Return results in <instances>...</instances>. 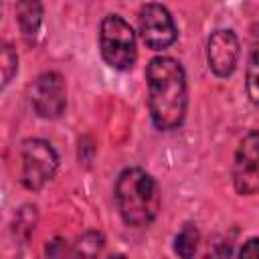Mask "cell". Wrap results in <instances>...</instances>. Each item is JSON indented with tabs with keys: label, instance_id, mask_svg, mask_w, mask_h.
I'll return each mask as SVG.
<instances>
[{
	"label": "cell",
	"instance_id": "obj_8",
	"mask_svg": "<svg viewBox=\"0 0 259 259\" xmlns=\"http://www.w3.org/2000/svg\"><path fill=\"white\" fill-rule=\"evenodd\" d=\"M206 61L217 77H229L239 61V38L233 30H214L206 42Z\"/></svg>",
	"mask_w": 259,
	"mask_h": 259
},
{
	"label": "cell",
	"instance_id": "obj_7",
	"mask_svg": "<svg viewBox=\"0 0 259 259\" xmlns=\"http://www.w3.org/2000/svg\"><path fill=\"white\" fill-rule=\"evenodd\" d=\"M30 103L36 115L45 119H55L65 111L67 89L59 73H42L34 79L30 87Z\"/></svg>",
	"mask_w": 259,
	"mask_h": 259
},
{
	"label": "cell",
	"instance_id": "obj_12",
	"mask_svg": "<svg viewBox=\"0 0 259 259\" xmlns=\"http://www.w3.org/2000/svg\"><path fill=\"white\" fill-rule=\"evenodd\" d=\"M101 245H103V237L99 233L93 231L85 233L73 249V259H95L97 253L101 251Z\"/></svg>",
	"mask_w": 259,
	"mask_h": 259
},
{
	"label": "cell",
	"instance_id": "obj_2",
	"mask_svg": "<svg viewBox=\"0 0 259 259\" xmlns=\"http://www.w3.org/2000/svg\"><path fill=\"white\" fill-rule=\"evenodd\" d=\"M115 204L125 225L148 227L160 210L156 180L142 168H125L115 182Z\"/></svg>",
	"mask_w": 259,
	"mask_h": 259
},
{
	"label": "cell",
	"instance_id": "obj_13",
	"mask_svg": "<svg viewBox=\"0 0 259 259\" xmlns=\"http://www.w3.org/2000/svg\"><path fill=\"white\" fill-rule=\"evenodd\" d=\"M0 63H2V85H8L10 79L14 77L16 69H18V59L16 53L12 51V47L8 42H2V51H0Z\"/></svg>",
	"mask_w": 259,
	"mask_h": 259
},
{
	"label": "cell",
	"instance_id": "obj_14",
	"mask_svg": "<svg viewBox=\"0 0 259 259\" xmlns=\"http://www.w3.org/2000/svg\"><path fill=\"white\" fill-rule=\"evenodd\" d=\"M239 259H259V237L249 239V241L241 247Z\"/></svg>",
	"mask_w": 259,
	"mask_h": 259
},
{
	"label": "cell",
	"instance_id": "obj_11",
	"mask_svg": "<svg viewBox=\"0 0 259 259\" xmlns=\"http://www.w3.org/2000/svg\"><path fill=\"white\" fill-rule=\"evenodd\" d=\"M245 85H247V95L249 99L259 105V40H255L249 61H247V75H245Z\"/></svg>",
	"mask_w": 259,
	"mask_h": 259
},
{
	"label": "cell",
	"instance_id": "obj_4",
	"mask_svg": "<svg viewBox=\"0 0 259 259\" xmlns=\"http://www.w3.org/2000/svg\"><path fill=\"white\" fill-rule=\"evenodd\" d=\"M20 160H22L20 182L28 190L42 188L55 176L59 166L57 152L45 140H26L20 148Z\"/></svg>",
	"mask_w": 259,
	"mask_h": 259
},
{
	"label": "cell",
	"instance_id": "obj_5",
	"mask_svg": "<svg viewBox=\"0 0 259 259\" xmlns=\"http://www.w3.org/2000/svg\"><path fill=\"white\" fill-rule=\"evenodd\" d=\"M138 28H140L142 40L152 51L168 49L176 40V34H178L174 18L168 12V8L162 6V4H154V2L144 4L140 8Z\"/></svg>",
	"mask_w": 259,
	"mask_h": 259
},
{
	"label": "cell",
	"instance_id": "obj_15",
	"mask_svg": "<svg viewBox=\"0 0 259 259\" xmlns=\"http://www.w3.org/2000/svg\"><path fill=\"white\" fill-rule=\"evenodd\" d=\"M65 253H67V247L61 239H55L53 243L47 245V257L49 259H65Z\"/></svg>",
	"mask_w": 259,
	"mask_h": 259
},
{
	"label": "cell",
	"instance_id": "obj_1",
	"mask_svg": "<svg viewBox=\"0 0 259 259\" xmlns=\"http://www.w3.org/2000/svg\"><path fill=\"white\" fill-rule=\"evenodd\" d=\"M148 107L158 130H176L186 115L188 89L182 65L172 57H156L146 69Z\"/></svg>",
	"mask_w": 259,
	"mask_h": 259
},
{
	"label": "cell",
	"instance_id": "obj_16",
	"mask_svg": "<svg viewBox=\"0 0 259 259\" xmlns=\"http://www.w3.org/2000/svg\"><path fill=\"white\" fill-rule=\"evenodd\" d=\"M109 259H123L121 255H113V257H109Z\"/></svg>",
	"mask_w": 259,
	"mask_h": 259
},
{
	"label": "cell",
	"instance_id": "obj_3",
	"mask_svg": "<svg viewBox=\"0 0 259 259\" xmlns=\"http://www.w3.org/2000/svg\"><path fill=\"white\" fill-rule=\"evenodd\" d=\"M99 49H101L103 61L117 71L132 69L138 59L136 34L132 30V26L117 14H109L101 20Z\"/></svg>",
	"mask_w": 259,
	"mask_h": 259
},
{
	"label": "cell",
	"instance_id": "obj_10",
	"mask_svg": "<svg viewBox=\"0 0 259 259\" xmlns=\"http://www.w3.org/2000/svg\"><path fill=\"white\" fill-rule=\"evenodd\" d=\"M198 229L192 223H186L180 233L174 239V251L180 255V259H194V253L198 249Z\"/></svg>",
	"mask_w": 259,
	"mask_h": 259
},
{
	"label": "cell",
	"instance_id": "obj_9",
	"mask_svg": "<svg viewBox=\"0 0 259 259\" xmlns=\"http://www.w3.org/2000/svg\"><path fill=\"white\" fill-rule=\"evenodd\" d=\"M16 20L22 30V36L28 42L34 40L40 20H42V6L38 2H18L16 4Z\"/></svg>",
	"mask_w": 259,
	"mask_h": 259
},
{
	"label": "cell",
	"instance_id": "obj_6",
	"mask_svg": "<svg viewBox=\"0 0 259 259\" xmlns=\"http://www.w3.org/2000/svg\"><path fill=\"white\" fill-rule=\"evenodd\" d=\"M233 184L239 194H259V132H249L239 142L233 162Z\"/></svg>",
	"mask_w": 259,
	"mask_h": 259
}]
</instances>
